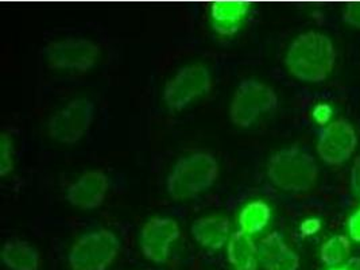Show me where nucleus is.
Here are the masks:
<instances>
[{"label":"nucleus","instance_id":"6ab92c4d","mask_svg":"<svg viewBox=\"0 0 360 270\" xmlns=\"http://www.w3.org/2000/svg\"><path fill=\"white\" fill-rule=\"evenodd\" d=\"M14 170V143L13 138L6 133L0 138V176L6 177Z\"/></svg>","mask_w":360,"mask_h":270},{"label":"nucleus","instance_id":"4be33fe9","mask_svg":"<svg viewBox=\"0 0 360 270\" xmlns=\"http://www.w3.org/2000/svg\"><path fill=\"white\" fill-rule=\"evenodd\" d=\"M348 231H349V236L355 242H359L360 243V208L349 217Z\"/></svg>","mask_w":360,"mask_h":270},{"label":"nucleus","instance_id":"f8f14e48","mask_svg":"<svg viewBox=\"0 0 360 270\" xmlns=\"http://www.w3.org/2000/svg\"><path fill=\"white\" fill-rule=\"evenodd\" d=\"M259 264L264 270H298L300 255L292 250L279 233H270L258 245Z\"/></svg>","mask_w":360,"mask_h":270},{"label":"nucleus","instance_id":"20e7f679","mask_svg":"<svg viewBox=\"0 0 360 270\" xmlns=\"http://www.w3.org/2000/svg\"><path fill=\"white\" fill-rule=\"evenodd\" d=\"M277 107L278 95L274 88L255 79H246L235 89L229 105V119L235 126L247 129L263 114Z\"/></svg>","mask_w":360,"mask_h":270},{"label":"nucleus","instance_id":"f257e3e1","mask_svg":"<svg viewBox=\"0 0 360 270\" xmlns=\"http://www.w3.org/2000/svg\"><path fill=\"white\" fill-rule=\"evenodd\" d=\"M336 51L326 34L307 32L300 34L290 44L285 64L292 76L304 83H323L333 70Z\"/></svg>","mask_w":360,"mask_h":270},{"label":"nucleus","instance_id":"dca6fc26","mask_svg":"<svg viewBox=\"0 0 360 270\" xmlns=\"http://www.w3.org/2000/svg\"><path fill=\"white\" fill-rule=\"evenodd\" d=\"M1 261L10 270H38L41 255L27 240L8 239L1 250Z\"/></svg>","mask_w":360,"mask_h":270},{"label":"nucleus","instance_id":"aec40b11","mask_svg":"<svg viewBox=\"0 0 360 270\" xmlns=\"http://www.w3.org/2000/svg\"><path fill=\"white\" fill-rule=\"evenodd\" d=\"M343 20L347 25L360 29V3H351L344 7Z\"/></svg>","mask_w":360,"mask_h":270},{"label":"nucleus","instance_id":"bb28decb","mask_svg":"<svg viewBox=\"0 0 360 270\" xmlns=\"http://www.w3.org/2000/svg\"><path fill=\"white\" fill-rule=\"evenodd\" d=\"M146 270H154V269H146Z\"/></svg>","mask_w":360,"mask_h":270},{"label":"nucleus","instance_id":"0eeeda50","mask_svg":"<svg viewBox=\"0 0 360 270\" xmlns=\"http://www.w3.org/2000/svg\"><path fill=\"white\" fill-rule=\"evenodd\" d=\"M100 46L88 38H65L53 41L45 48L50 68L72 73H85L96 65Z\"/></svg>","mask_w":360,"mask_h":270},{"label":"nucleus","instance_id":"6e6552de","mask_svg":"<svg viewBox=\"0 0 360 270\" xmlns=\"http://www.w3.org/2000/svg\"><path fill=\"white\" fill-rule=\"evenodd\" d=\"M212 88V75L202 64L181 68L166 83L164 101L173 111L186 108L191 103L210 92Z\"/></svg>","mask_w":360,"mask_h":270},{"label":"nucleus","instance_id":"39448f33","mask_svg":"<svg viewBox=\"0 0 360 270\" xmlns=\"http://www.w3.org/2000/svg\"><path fill=\"white\" fill-rule=\"evenodd\" d=\"M120 250V242L112 231L101 229L76 240L69 253L72 270H108Z\"/></svg>","mask_w":360,"mask_h":270},{"label":"nucleus","instance_id":"1a4fd4ad","mask_svg":"<svg viewBox=\"0 0 360 270\" xmlns=\"http://www.w3.org/2000/svg\"><path fill=\"white\" fill-rule=\"evenodd\" d=\"M358 146V135L347 119L324 126L317 139V154L329 165H340L351 158Z\"/></svg>","mask_w":360,"mask_h":270},{"label":"nucleus","instance_id":"a211bd4d","mask_svg":"<svg viewBox=\"0 0 360 270\" xmlns=\"http://www.w3.org/2000/svg\"><path fill=\"white\" fill-rule=\"evenodd\" d=\"M351 252V243L345 236H335L329 238L321 246V261L329 268H338Z\"/></svg>","mask_w":360,"mask_h":270},{"label":"nucleus","instance_id":"f3484780","mask_svg":"<svg viewBox=\"0 0 360 270\" xmlns=\"http://www.w3.org/2000/svg\"><path fill=\"white\" fill-rule=\"evenodd\" d=\"M271 218L270 207L262 200L248 202L239 214V226L243 233L254 236L261 233Z\"/></svg>","mask_w":360,"mask_h":270},{"label":"nucleus","instance_id":"b1692460","mask_svg":"<svg viewBox=\"0 0 360 270\" xmlns=\"http://www.w3.org/2000/svg\"><path fill=\"white\" fill-rule=\"evenodd\" d=\"M320 229H321V221H320V219H316V218L304 220L302 224H301V227H300L301 234L304 236H313V234H316Z\"/></svg>","mask_w":360,"mask_h":270},{"label":"nucleus","instance_id":"4468645a","mask_svg":"<svg viewBox=\"0 0 360 270\" xmlns=\"http://www.w3.org/2000/svg\"><path fill=\"white\" fill-rule=\"evenodd\" d=\"M191 234L197 243L208 250H220L229 243L231 223L224 217H205L193 221Z\"/></svg>","mask_w":360,"mask_h":270},{"label":"nucleus","instance_id":"7ed1b4c3","mask_svg":"<svg viewBox=\"0 0 360 270\" xmlns=\"http://www.w3.org/2000/svg\"><path fill=\"white\" fill-rule=\"evenodd\" d=\"M267 177L285 192L304 193L311 191L316 184L319 167L308 150L301 146H289L270 157Z\"/></svg>","mask_w":360,"mask_h":270},{"label":"nucleus","instance_id":"ddd939ff","mask_svg":"<svg viewBox=\"0 0 360 270\" xmlns=\"http://www.w3.org/2000/svg\"><path fill=\"white\" fill-rule=\"evenodd\" d=\"M251 10L247 1H214L211 6V23L214 33L231 37L238 33Z\"/></svg>","mask_w":360,"mask_h":270},{"label":"nucleus","instance_id":"9b49d317","mask_svg":"<svg viewBox=\"0 0 360 270\" xmlns=\"http://www.w3.org/2000/svg\"><path fill=\"white\" fill-rule=\"evenodd\" d=\"M110 181L104 170L95 169L82 174L66 191V200L80 210H96L108 195Z\"/></svg>","mask_w":360,"mask_h":270},{"label":"nucleus","instance_id":"412c9836","mask_svg":"<svg viewBox=\"0 0 360 270\" xmlns=\"http://www.w3.org/2000/svg\"><path fill=\"white\" fill-rule=\"evenodd\" d=\"M351 189L354 195L360 199V155L356 157L351 169Z\"/></svg>","mask_w":360,"mask_h":270},{"label":"nucleus","instance_id":"f03ea898","mask_svg":"<svg viewBox=\"0 0 360 270\" xmlns=\"http://www.w3.org/2000/svg\"><path fill=\"white\" fill-rule=\"evenodd\" d=\"M219 173V162L211 153L188 154L176 162L167 176V193L174 200L196 198L216 183Z\"/></svg>","mask_w":360,"mask_h":270},{"label":"nucleus","instance_id":"2eb2a0df","mask_svg":"<svg viewBox=\"0 0 360 270\" xmlns=\"http://www.w3.org/2000/svg\"><path fill=\"white\" fill-rule=\"evenodd\" d=\"M227 258L233 270H258V245H255L252 236L238 230L229 238Z\"/></svg>","mask_w":360,"mask_h":270},{"label":"nucleus","instance_id":"423d86ee","mask_svg":"<svg viewBox=\"0 0 360 270\" xmlns=\"http://www.w3.org/2000/svg\"><path fill=\"white\" fill-rule=\"evenodd\" d=\"M95 117L96 105L94 101L85 98L70 101L50 118V138L61 143L73 145L89 131Z\"/></svg>","mask_w":360,"mask_h":270},{"label":"nucleus","instance_id":"393cba45","mask_svg":"<svg viewBox=\"0 0 360 270\" xmlns=\"http://www.w3.org/2000/svg\"><path fill=\"white\" fill-rule=\"evenodd\" d=\"M347 270H360V257H352L344 265Z\"/></svg>","mask_w":360,"mask_h":270},{"label":"nucleus","instance_id":"9d476101","mask_svg":"<svg viewBox=\"0 0 360 270\" xmlns=\"http://www.w3.org/2000/svg\"><path fill=\"white\" fill-rule=\"evenodd\" d=\"M179 223L172 218L155 217L141 229L139 245L143 255L154 264H165L173 243L180 238Z\"/></svg>","mask_w":360,"mask_h":270},{"label":"nucleus","instance_id":"a878e982","mask_svg":"<svg viewBox=\"0 0 360 270\" xmlns=\"http://www.w3.org/2000/svg\"><path fill=\"white\" fill-rule=\"evenodd\" d=\"M328 270H347L345 266H338V268H329Z\"/></svg>","mask_w":360,"mask_h":270},{"label":"nucleus","instance_id":"5701e85b","mask_svg":"<svg viewBox=\"0 0 360 270\" xmlns=\"http://www.w3.org/2000/svg\"><path fill=\"white\" fill-rule=\"evenodd\" d=\"M332 117V110L328 104H319L313 111V118L319 124H326Z\"/></svg>","mask_w":360,"mask_h":270}]
</instances>
